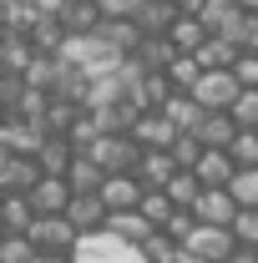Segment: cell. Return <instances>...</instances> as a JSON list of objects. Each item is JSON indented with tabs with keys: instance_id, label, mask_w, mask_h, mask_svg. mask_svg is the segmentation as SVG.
<instances>
[{
	"instance_id": "1",
	"label": "cell",
	"mask_w": 258,
	"mask_h": 263,
	"mask_svg": "<svg viewBox=\"0 0 258 263\" xmlns=\"http://www.w3.org/2000/svg\"><path fill=\"white\" fill-rule=\"evenodd\" d=\"M61 56H66L71 66H76V71H86L91 81H97V76H112L117 66L127 61V56H122V51H117V46H112V41H106L101 31H86V35H66Z\"/></svg>"
},
{
	"instance_id": "2",
	"label": "cell",
	"mask_w": 258,
	"mask_h": 263,
	"mask_svg": "<svg viewBox=\"0 0 258 263\" xmlns=\"http://www.w3.org/2000/svg\"><path fill=\"white\" fill-rule=\"evenodd\" d=\"M81 152L97 157V167L106 177H112V172H137V162H142V147H137L132 132H97V142L81 147Z\"/></svg>"
},
{
	"instance_id": "3",
	"label": "cell",
	"mask_w": 258,
	"mask_h": 263,
	"mask_svg": "<svg viewBox=\"0 0 258 263\" xmlns=\"http://www.w3.org/2000/svg\"><path fill=\"white\" fill-rule=\"evenodd\" d=\"M193 97L208 106V111H228L233 101L243 97V81H238V71L233 66H223V71H202L193 86Z\"/></svg>"
},
{
	"instance_id": "4",
	"label": "cell",
	"mask_w": 258,
	"mask_h": 263,
	"mask_svg": "<svg viewBox=\"0 0 258 263\" xmlns=\"http://www.w3.org/2000/svg\"><path fill=\"white\" fill-rule=\"evenodd\" d=\"M26 233H31V243L41 248V253H71V248H76V238H81L76 223H71L66 213H41Z\"/></svg>"
},
{
	"instance_id": "5",
	"label": "cell",
	"mask_w": 258,
	"mask_h": 263,
	"mask_svg": "<svg viewBox=\"0 0 258 263\" xmlns=\"http://www.w3.org/2000/svg\"><path fill=\"white\" fill-rule=\"evenodd\" d=\"M182 248H188V253H197L202 263H228V258H233V248H238V233L223 228V223H197L193 238H188Z\"/></svg>"
},
{
	"instance_id": "6",
	"label": "cell",
	"mask_w": 258,
	"mask_h": 263,
	"mask_svg": "<svg viewBox=\"0 0 258 263\" xmlns=\"http://www.w3.org/2000/svg\"><path fill=\"white\" fill-rule=\"evenodd\" d=\"M132 137H137V147H142V152H167L182 132L172 127V117H167V111H142V117H137V127H132Z\"/></svg>"
},
{
	"instance_id": "7",
	"label": "cell",
	"mask_w": 258,
	"mask_h": 263,
	"mask_svg": "<svg viewBox=\"0 0 258 263\" xmlns=\"http://www.w3.org/2000/svg\"><path fill=\"white\" fill-rule=\"evenodd\" d=\"M142 197H147V182H142L137 172H112V177L101 182V202H106L112 213H127V208H142Z\"/></svg>"
},
{
	"instance_id": "8",
	"label": "cell",
	"mask_w": 258,
	"mask_h": 263,
	"mask_svg": "<svg viewBox=\"0 0 258 263\" xmlns=\"http://www.w3.org/2000/svg\"><path fill=\"white\" fill-rule=\"evenodd\" d=\"M76 152H81V147H76L66 132H46V142H41L35 162H41V172H51V177H66L71 162H76Z\"/></svg>"
},
{
	"instance_id": "9",
	"label": "cell",
	"mask_w": 258,
	"mask_h": 263,
	"mask_svg": "<svg viewBox=\"0 0 258 263\" xmlns=\"http://www.w3.org/2000/svg\"><path fill=\"white\" fill-rule=\"evenodd\" d=\"M26 197H31L35 218H41V213H66V208H71V197H76V187H71L66 177H51V172H46V177H41Z\"/></svg>"
},
{
	"instance_id": "10",
	"label": "cell",
	"mask_w": 258,
	"mask_h": 263,
	"mask_svg": "<svg viewBox=\"0 0 258 263\" xmlns=\"http://www.w3.org/2000/svg\"><path fill=\"white\" fill-rule=\"evenodd\" d=\"M66 218L76 223V233H101V228H106V218H112V208L101 202V193H76V197H71V208H66Z\"/></svg>"
},
{
	"instance_id": "11",
	"label": "cell",
	"mask_w": 258,
	"mask_h": 263,
	"mask_svg": "<svg viewBox=\"0 0 258 263\" xmlns=\"http://www.w3.org/2000/svg\"><path fill=\"white\" fill-rule=\"evenodd\" d=\"M243 15H248V10H243L238 0H202V10H197V21H202L213 35H228V41H233V31L243 26Z\"/></svg>"
},
{
	"instance_id": "12",
	"label": "cell",
	"mask_w": 258,
	"mask_h": 263,
	"mask_svg": "<svg viewBox=\"0 0 258 263\" xmlns=\"http://www.w3.org/2000/svg\"><path fill=\"white\" fill-rule=\"evenodd\" d=\"M197 223H223V228H233V218H238V197L228 193V187H202V197H197Z\"/></svg>"
},
{
	"instance_id": "13",
	"label": "cell",
	"mask_w": 258,
	"mask_h": 263,
	"mask_svg": "<svg viewBox=\"0 0 258 263\" xmlns=\"http://www.w3.org/2000/svg\"><path fill=\"white\" fill-rule=\"evenodd\" d=\"M193 172L202 177V187H228V182L238 177V162H233V152H228V147H208V152L197 157Z\"/></svg>"
},
{
	"instance_id": "14",
	"label": "cell",
	"mask_w": 258,
	"mask_h": 263,
	"mask_svg": "<svg viewBox=\"0 0 258 263\" xmlns=\"http://www.w3.org/2000/svg\"><path fill=\"white\" fill-rule=\"evenodd\" d=\"M106 233H117L122 243L142 248V243H147V238L157 233V223H152V218H147L142 208H127V213H112V218H106Z\"/></svg>"
},
{
	"instance_id": "15",
	"label": "cell",
	"mask_w": 258,
	"mask_h": 263,
	"mask_svg": "<svg viewBox=\"0 0 258 263\" xmlns=\"http://www.w3.org/2000/svg\"><path fill=\"white\" fill-rule=\"evenodd\" d=\"M157 111H167L177 132H197V127H202V117H208V106H202V101H197L193 91H172V97L162 101Z\"/></svg>"
},
{
	"instance_id": "16",
	"label": "cell",
	"mask_w": 258,
	"mask_h": 263,
	"mask_svg": "<svg viewBox=\"0 0 258 263\" xmlns=\"http://www.w3.org/2000/svg\"><path fill=\"white\" fill-rule=\"evenodd\" d=\"M41 177H46V172H41V162H35V157H26V152H15V157L5 162V172H0V193H31Z\"/></svg>"
},
{
	"instance_id": "17",
	"label": "cell",
	"mask_w": 258,
	"mask_h": 263,
	"mask_svg": "<svg viewBox=\"0 0 258 263\" xmlns=\"http://www.w3.org/2000/svg\"><path fill=\"white\" fill-rule=\"evenodd\" d=\"M0 137H5V147H10V152L35 157V152H41V142H46V127H41V122H26V117H10Z\"/></svg>"
},
{
	"instance_id": "18",
	"label": "cell",
	"mask_w": 258,
	"mask_h": 263,
	"mask_svg": "<svg viewBox=\"0 0 258 263\" xmlns=\"http://www.w3.org/2000/svg\"><path fill=\"white\" fill-rule=\"evenodd\" d=\"M177 15H182V10H177V0H142V10H137V26H142L147 35H167Z\"/></svg>"
},
{
	"instance_id": "19",
	"label": "cell",
	"mask_w": 258,
	"mask_h": 263,
	"mask_svg": "<svg viewBox=\"0 0 258 263\" xmlns=\"http://www.w3.org/2000/svg\"><path fill=\"white\" fill-rule=\"evenodd\" d=\"M35 223V208L26 193H0V228L5 233H26Z\"/></svg>"
},
{
	"instance_id": "20",
	"label": "cell",
	"mask_w": 258,
	"mask_h": 263,
	"mask_svg": "<svg viewBox=\"0 0 258 263\" xmlns=\"http://www.w3.org/2000/svg\"><path fill=\"white\" fill-rule=\"evenodd\" d=\"M208 35H213V31H208L197 15H177V21H172V31H167V41H172L182 56H197V46H202Z\"/></svg>"
},
{
	"instance_id": "21",
	"label": "cell",
	"mask_w": 258,
	"mask_h": 263,
	"mask_svg": "<svg viewBox=\"0 0 258 263\" xmlns=\"http://www.w3.org/2000/svg\"><path fill=\"white\" fill-rule=\"evenodd\" d=\"M197 137H202V147H233V137H238L233 111H208L202 127H197Z\"/></svg>"
},
{
	"instance_id": "22",
	"label": "cell",
	"mask_w": 258,
	"mask_h": 263,
	"mask_svg": "<svg viewBox=\"0 0 258 263\" xmlns=\"http://www.w3.org/2000/svg\"><path fill=\"white\" fill-rule=\"evenodd\" d=\"M172 172H177V157H172V152H142V162H137V177H142L147 187H167Z\"/></svg>"
},
{
	"instance_id": "23",
	"label": "cell",
	"mask_w": 258,
	"mask_h": 263,
	"mask_svg": "<svg viewBox=\"0 0 258 263\" xmlns=\"http://www.w3.org/2000/svg\"><path fill=\"white\" fill-rule=\"evenodd\" d=\"M61 21H66V31H71V35H86V31H97L106 15H101L97 0H71V5L61 10Z\"/></svg>"
},
{
	"instance_id": "24",
	"label": "cell",
	"mask_w": 258,
	"mask_h": 263,
	"mask_svg": "<svg viewBox=\"0 0 258 263\" xmlns=\"http://www.w3.org/2000/svg\"><path fill=\"white\" fill-rule=\"evenodd\" d=\"M162 193L172 197L177 208H197V197H202V177H197L193 167H177V172H172V182H167Z\"/></svg>"
},
{
	"instance_id": "25",
	"label": "cell",
	"mask_w": 258,
	"mask_h": 263,
	"mask_svg": "<svg viewBox=\"0 0 258 263\" xmlns=\"http://www.w3.org/2000/svg\"><path fill=\"white\" fill-rule=\"evenodd\" d=\"M66 182L76 187V193H101V182H106V172L97 167V157H86V152H76V162L66 172Z\"/></svg>"
},
{
	"instance_id": "26",
	"label": "cell",
	"mask_w": 258,
	"mask_h": 263,
	"mask_svg": "<svg viewBox=\"0 0 258 263\" xmlns=\"http://www.w3.org/2000/svg\"><path fill=\"white\" fill-rule=\"evenodd\" d=\"M137 61L147 66V71H167V66L177 61V46H172L167 35H147V41L137 46Z\"/></svg>"
},
{
	"instance_id": "27",
	"label": "cell",
	"mask_w": 258,
	"mask_h": 263,
	"mask_svg": "<svg viewBox=\"0 0 258 263\" xmlns=\"http://www.w3.org/2000/svg\"><path fill=\"white\" fill-rule=\"evenodd\" d=\"M35 61V41L31 35H15L10 31V41H5V51H0V66H5V71H21V76H26V66Z\"/></svg>"
},
{
	"instance_id": "28",
	"label": "cell",
	"mask_w": 258,
	"mask_h": 263,
	"mask_svg": "<svg viewBox=\"0 0 258 263\" xmlns=\"http://www.w3.org/2000/svg\"><path fill=\"white\" fill-rule=\"evenodd\" d=\"M35 253L41 248L31 243V233H5L0 238V263H35Z\"/></svg>"
},
{
	"instance_id": "29",
	"label": "cell",
	"mask_w": 258,
	"mask_h": 263,
	"mask_svg": "<svg viewBox=\"0 0 258 263\" xmlns=\"http://www.w3.org/2000/svg\"><path fill=\"white\" fill-rule=\"evenodd\" d=\"M197 76H202L197 56H182V51H177V61L167 66V81H172L177 91H193V86H197Z\"/></svg>"
},
{
	"instance_id": "30",
	"label": "cell",
	"mask_w": 258,
	"mask_h": 263,
	"mask_svg": "<svg viewBox=\"0 0 258 263\" xmlns=\"http://www.w3.org/2000/svg\"><path fill=\"white\" fill-rule=\"evenodd\" d=\"M228 193L238 197V208H258V167H238V177L228 182Z\"/></svg>"
},
{
	"instance_id": "31",
	"label": "cell",
	"mask_w": 258,
	"mask_h": 263,
	"mask_svg": "<svg viewBox=\"0 0 258 263\" xmlns=\"http://www.w3.org/2000/svg\"><path fill=\"white\" fill-rule=\"evenodd\" d=\"M233 162L238 167H258V127H238V137H233Z\"/></svg>"
},
{
	"instance_id": "32",
	"label": "cell",
	"mask_w": 258,
	"mask_h": 263,
	"mask_svg": "<svg viewBox=\"0 0 258 263\" xmlns=\"http://www.w3.org/2000/svg\"><path fill=\"white\" fill-rule=\"evenodd\" d=\"M193 228H197V213H193V208H177V213H172V218L162 223V233H167V238H172L177 248H182V243L193 238Z\"/></svg>"
},
{
	"instance_id": "33",
	"label": "cell",
	"mask_w": 258,
	"mask_h": 263,
	"mask_svg": "<svg viewBox=\"0 0 258 263\" xmlns=\"http://www.w3.org/2000/svg\"><path fill=\"white\" fill-rule=\"evenodd\" d=\"M167 152L177 157V167H197V157H202L208 147H202V137H197V132H182V137H177V142H172Z\"/></svg>"
},
{
	"instance_id": "34",
	"label": "cell",
	"mask_w": 258,
	"mask_h": 263,
	"mask_svg": "<svg viewBox=\"0 0 258 263\" xmlns=\"http://www.w3.org/2000/svg\"><path fill=\"white\" fill-rule=\"evenodd\" d=\"M142 213H147V218H152V223L162 228V223H167V218L177 213V202L162 193V187H147V197H142Z\"/></svg>"
},
{
	"instance_id": "35",
	"label": "cell",
	"mask_w": 258,
	"mask_h": 263,
	"mask_svg": "<svg viewBox=\"0 0 258 263\" xmlns=\"http://www.w3.org/2000/svg\"><path fill=\"white\" fill-rule=\"evenodd\" d=\"M228 111H233V122H238V127H258V86H243V97L233 101Z\"/></svg>"
},
{
	"instance_id": "36",
	"label": "cell",
	"mask_w": 258,
	"mask_h": 263,
	"mask_svg": "<svg viewBox=\"0 0 258 263\" xmlns=\"http://www.w3.org/2000/svg\"><path fill=\"white\" fill-rule=\"evenodd\" d=\"M233 233H238V243H243V248H258V208H238Z\"/></svg>"
},
{
	"instance_id": "37",
	"label": "cell",
	"mask_w": 258,
	"mask_h": 263,
	"mask_svg": "<svg viewBox=\"0 0 258 263\" xmlns=\"http://www.w3.org/2000/svg\"><path fill=\"white\" fill-rule=\"evenodd\" d=\"M233 41H238V51H258V10L243 15V26L233 31Z\"/></svg>"
},
{
	"instance_id": "38",
	"label": "cell",
	"mask_w": 258,
	"mask_h": 263,
	"mask_svg": "<svg viewBox=\"0 0 258 263\" xmlns=\"http://www.w3.org/2000/svg\"><path fill=\"white\" fill-rule=\"evenodd\" d=\"M233 71H238V81H243V86H258V51H243Z\"/></svg>"
},
{
	"instance_id": "39",
	"label": "cell",
	"mask_w": 258,
	"mask_h": 263,
	"mask_svg": "<svg viewBox=\"0 0 258 263\" xmlns=\"http://www.w3.org/2000/svg\"><path fill=\"white\" fill-rule=\"evenodd\" d=\"M101 15H132L137 21V10H142V0H97Z\"/></svg>"
},
{
	"instance_id": "40",
	"label": "cell",
	"mask_w": 258,
	"mask_h": 263,
	"mask_svg": "<svg viewBox=\"0 0 258 263\" xmlns=\"http://www.w3.org/2000/svg\"><path fill=\"white\" fill-rule=\"evenodd\" d=\"M228 263H258V248H243V243H238V248H233V258Z\"/></svg>"
},
{
	"instance_id": "41",
	"label": "cell",
	"mask_w": 258,
	"mask_h": 263,
	"mask_svg": "<svg viewBox=\"0 0 258 263\" xmlns=\"http://www.w3.org/2000/svg\"><path fill=\"white\" fill-rule=\"evenodd\" d=\"M35 263H76L71 253H35Z\"/></svg>"
},
{
	"instance_id": "42",
	"label": "cell",
	"mask_w": 258,
	"mask_h": 263,
	"mask_svg": "<svg viewBox=\"0 0 258 263\" xmlns=\"http://www.w3.org/2000/svg\"><path fill=\"white\" fill-rule=\"evenodd\" d=\"M10 157H15V152H10V147H5V137H0V172H5V162H10Z\"/></svg>"
},
{
	"instance_id": "43",
	"label": "cell",
	"mask_w": 258,
	"mask_h": 263,
	"mask_svg": "<svg viewBox=\"0 0 258 263\" xmlns=\"http://www.w3.org/2000/svg\"><path fill=\"white\" fill-rule=\"evenodd\" d=\"M5 122H10V106H5V101H0V132H5Z\"/></svg>"
},
{
	"instance_id": "44",
	"label": "cell",
	"mask_w": 258,
	"mask_h": 263,
	"mask_svg": "<svg viewBox=\"0 0 258 263\" xmlns=\"http://www.w3.org/2000/svg\"><path fill=\"white\" fill-rule=\"evenodd\" d=\"M5 41H10V26H5V21H0V51H5Z\"/></svg>"
},
{
	"instance_id": "45",
	"label": "cell",
	"mask_w": 258,
	"mask_h": 263,
	"mask_svg": "<svg viewBox=\"0 0 258 263\" xmlns=\"http://www.w3.org/2000/svg\"><path fill=\"white\" fill-rule=\"evenodd\" d=\"M238 5H243V10H258V0H238Z\"/></svg>"
},
{
	"instance_id": "46",
	"label": "cell",
	"mask_w": 258,
	"mask_h": 263,
	"mask_svg": "<svg viewBox=\"0 0 258 263\" xmlns=\"http://www.w3.org/2000/svg\"><path fill=\"white\" fill-rule=\"evenodd\" d=\"M5 10H10V5H5V0H0V21H5Z\"/></svg>"
},
{
	"instance_id": "47",
	"label": "cell",
	"mask_w": 258,
	"mask_h": 263,
	"mask_svg": "<svg viewBox=\"0 0 258 263\" xmlns=\"http://www.w3.org/2000/svg\"><path fill=\"white\" fill-rule=\"evenodd\" d=\"M5 5H26V0H5Z\"/></svg>"
},
{
	"instance_id": "48",
	"label": "cell",
	"mask_w": 258,
	"mask_h": 263,
	"mask_svg": "<svg viewBox=\"0 0 258 263\" xmlns=\"http://www.w3.org/2000/svg\"><path fill=\"white\" fill-rule=\"evenodd\" d=\"M0 76H5V66H0Z\"/></svg>"
},
{
	"instance_id": "49",
	"label": "cell",
	"mask_w": 258,
	"mask_h": 263,
	"mask_svg": "<svg viewBox=\"0 0 258 263\" xmlns=\"http://www.w3.org/2000/svg\"><path fill=\"white\" fill-rule=\"evenodd\" d=\"M0 238H5V228H0Z\"/></svg>"
}]
</instances>
